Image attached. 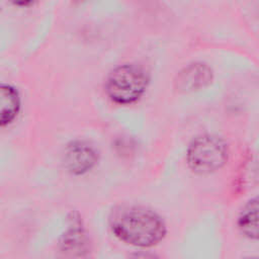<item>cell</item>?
I'll use <instances>...</instances> for the list:
<instances>
[{
	"label": "cell",
	"mask_w": 259,
	"mask_h": 259,
	"mask_svg": "<svg viewBox=\"0 0 259 259\" xmlns=\"http://www.w3.org/2000/svg\"><path fill=\"white\" fill-rule=\"evenodd\" d=\"M109 226L120 242L138 248L159 244L167 233L166 224L157 212L137 205L117 207L109 218Z\"/></svg>",
	"instance_id": "6da1fadb"
},
{
	"label": "cell",
	"mask_w": 259,
	"mask_h": 259,
	"mask_svg": "<svg viewBox=\"0 0 259 259\" xmlns=\"http://www.w3.org/2000/svg\"><path fill=\"white\" fill-rule=\"evenodd\" d=\"M243 259H259L258 256H248V257H245Z\"/></svg>",
	"instance_id": "9c48e42d"
},
{
	"label": "cell",
	"mask_w": 259,
	"mask_h": 259,
	"mask_svg": "<svg viewBox=\"0 0 259 259\" xmlns=\"http://www.w3.org/2000/svg\"><path fill=\"white\" fill-rule=\"evenodd\" d=\"M212 79L211 69L203 63H193L181 70L176 79L175 87L180 92H189L205 87Z\"/></svg>",
	"instance_id": "5b68a950"
},
{
	"label": "cell",
	"mask_w": 259,
	"mask_h": 259,
	"mask_svg": "<svg viewBox=\"0 0 259 259\" xmlns=\"http://www.w3.org/2000/svg\"><path fill=\"white\" fill-rule=\"evenodd\" d=\"M97 153L92 146L85 142L76 141L67 146L64 153L65 168L74 175L89 172L97 163Z\"/></svg>",
	"instance_id": "277c9868"
},
{
	"label": "cell",
	"mask_w": 259,
	"mask_h": 259,
	"mask_svg": "<svg viewBox=\"0 0 259 259\" xmlns=\"http://www.w3.org/2000/svg\"><path fill=\"white\" fill-rule=\"evenodd\" d=\"M127 259H160L158 255L151 251H136L133 252Z\"/></svg>",
	"instance_id": "ba28073f"
},
{
	"label": "cell",
	"mask_w": 259,
	"mask_h": 259,
	"mask_svg": "<svg viewBox=\"0 0 259 259\" xmlns=\"http://www.w3.org/2000/svg\"><path fill=\"white\" fill-rule=\"evenodd\" d=\"M148 82V76L141 67L134 64L120 65L109 74L106 93L117 104H131L145 93Z\"/></svg>",
	"instance_id": "3957f363"
},
{
	"label": "cell",
	"mask_w": 259,
	"mask_h": 259,
	"mask_svg": "<svg viewBox=\"0 0 259 259\" xmlns=\"http://www.w3.org/2000/svg\"><path fill=\"white\" fill-rule=\"evenodd\" d=\"M237 224L243 236L259 241V195L244 205L239 213Z\"/></svg>",
	"instance_id": "8992f818"
},
{
	"label": "cell",
	"mask_w": 259,
	"mask_h": 259,
	"mask_svg": "<svg viewBox=\"0 0 259 259\" xmlns=\"http://www.w3.org/2000/svg\"><path fill=\"white\" fill-rule=\"evenodd\" d=\"M228 155V147L223 139L214 135H201L189 144L186 162L192 172L205 175L221 169Z\"/></svg>",
	"instance_id": "7a4b0ae2"
},
{
	"label": "cell",
	"mask_w": 259,
	"mask_h": 259,
	"mask_svg": "<svg viewBox=\"0 0 259 259\" xmlns=\"http://www.w3.org/2000/svg\"><path fill=\"white\" fill-rule=\"evenodd\" d=\"M20 106L19 95L15 88L2 84L0 88V123H10L16 116Z\"/></svg>",
	"instance_id": "52a82bcc"
}]
</instances>
